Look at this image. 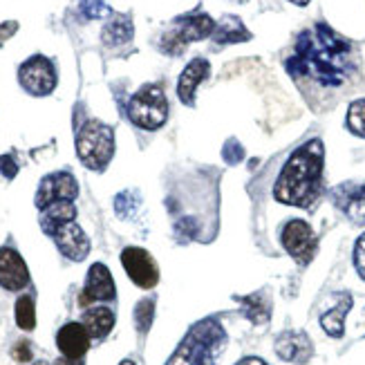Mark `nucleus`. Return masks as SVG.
I'll return each mask as SVG.
<instances>
[{
    "label": "nucleus",
    "mask_w": 365,
    "mask_h": 365,
    "mask_svg": "<svg viewBox=\"0 0 365 365\" xmlns=\"http://www.w3.org/2000/svg\"><path fill=\"white\" fill-rule=\"evenodd\" d=\"M211 74V63L204 61V58H193L184 68L182 76H180V83H178V97L182 103L186 106H193L195 103V90L197 86L204 81L206 76Z\"/></svg>",
    "instance_id": "dca6fc26"
},
{
    "label": "nucleus",
    "mask_w": 365,
    "mask_h": 365,
    "mask_svg": "<svg viewBox=\"0 0 365 365\" xmlns=\"http://www.w3.org/2000/svg\"><path fill=\"white\" fill-rule=\"evenodd\" d=\"M121 264L125 269L128 278L141 289H153L157 282H160V269L153 256L146 249L139 247H128L121 253Z\"/></svg>",
    "instance_id": "1a4fd4ad"
},
{
    "label": "nucleus",
    "mask_w": 365,
    "mask_h": 365,
    "mask_svg": "<svg viewBox=\"0 0 365 365\" xmlns=\"http://www.w3.org/2000/svg\"><path fill=\"white\" fill-rule=\"evenodd\" d=\"M119 365H137V363H135V361H128V359H125V361H121Z\"/></svg>",
    "instance_id": "f704fd0d"
},
{
    "label": "nucleus",
    "mask_w": 365,
    "mask_h": 365,
    "mask_svg": "<svg viewBox=\"0 0 365 365\" xmlns=\"http://www.w3.org/2000/svg\"><path fill=\"white\" fill-rule=\"evenodd\" d=\"M16 323L25 331H31L36 327V307L31 296H21L16 300Z\"/></svg>",
    "instance_id": "5701e85b"
},
{
    "label": "nucleus",
    "mask_w": 365,
    "mask_h": 365,
    "mask_svg": "<svg viewBox=\"0 0 365 365\" xmlns=\"http://www.w3.org/2000/svg\"><path fill=\"white\" fill-rule=\"evenodd\" d=\"M334 202L347 213L352 225L365 227V186H352V184L339 186L334 190Z\"/></svg>",
    "instance_id": "f3484780"
},
{
    "label": "nucleus",
    "mask_w": 365,
    "mask_h": 365,
    "mask_svg": "<svg viewBox=\"0 0 365 365\" xmlns=\"http://www.w3.org/2000/svg\"><path fill=\"white\" fill-rule=\"evenodd\" d=\"M251 34L247 31V27L242 25V21L237 16H225L213 29V41L220 45H233V43H245L249 41Z\"/></svg>",
    "instance_id": "412c9836"
},
{
    "label": "nucleus",
    "mask_w": 365,
    "mask_h": 365,
    "mask_svg": "<svg viewBox=\"0 0 365 365\" xmlns=\"http://www.w3.org/2000/svg\"><path fill=\"white\" fill-rule=\"evenodd\" d=\"M76 220V209L72 202H52L47 204L45 209H41V229L47 233V235H54L63 225H68V222H74Z\"/></svg>",
    "instance_id": "a211bd4d"
},
{
    "label": "nucleus",
    "mask_w": 365,
    "mask_h": 365,
    "mask_svg": "<svg viewBox=\"0 0 365 365\" xmlns=\"http://www.w3.org/2000/svg\"><path fill=\"white\" fill-rule=\"evenodd\" d=\"M54 242L58 247V251L72 262H81L88 258L90 253V237L86 235V231L76 225V222H68L63 225L54 235Z\"/></svg>",
    "instance_id": "ddd939ff"
},
{
    "label": "nucleus",
    "mask_w": 365,
    "mask_h": 365,
    "mask_svg": "<svg viewBox=\"0 0 365 365\" xmlns=\"http://www.w3.org/2000/svg\"><path fill=\"white\" fill-rule=\"evenodd\" d=\"M225 341V331L215 321H202L188 331V336L166 365H213Z\"/></svg>",
    "instance_id": "7ed1b4c3"
},
{
    "label": "nucleus",
    "mask_w": 365,
    "mask_h": 365,
    "mask_svg": "<svg viewBox=\"0 0 365 365\" xmlns=\"http://www.w3.org/2000/svg\"><path fill=\"white\" fill-rule=\"evenodd\" d=\"M215 23L211 16L206 14H193V16H180V19L173 23V29L166 31L160 41V50L164 54H182L184 47L193 41H202L213 36Z\"/></svg>",
    "instance_id": "423d86ee"
},
{
    "label": "nucleus",
    "mask_w": 365,
    "mask_h": 365,
    "mask_svg": "<svg viewBox=\"0 0 365 365\" xmlns=\"http://www.w3.org/2000/svg\"><path fill=\"white\" fill-rule=\"evenodd\" d=\"M245 157V150H242V146H240V141L237 139H229L227 144H225V160L229 162V164H237Z\"/></svg>",
    "instance_id": "cd10ccee"
},
{
    "label": "nucleus",
    "mask_w": 365,
    "mask_h": 365,
    "mask_svg": "<svg viewBox=\"0 0 365 365\" xmlns=\"http://www.w3.org/2000/svg\"><path fill=\"white\" fill-rule=\"evenodd\" d=\"M78 3H81V11L86 14V19H103V16L110 14L106 0H78Z\"/></svg>",
    "instance_id": "bb28decb"
},
{
    "label": "nucleus",
    "mask_w": 365,
    "mask_h": 365,
    "mask_svg": "<svg viewBox=\"0 0 365 365\" xmlns=\"http://www.w3.org/2000/svg\"><path fill=\"white\" fill-rule=\"evenodd\" d=\"M347 128L365 139V99H356L347 108Z\"/></svg>",
    "instance_id": "b1692460"
},
{
    "label": "nucleus",
    "mask_w": 365,
    "mask_h": 365,
    "mask_svg": "<svg viewBox=\"0 0 365 365\" xmlns=\"http://www.w3.org/2000/svg\"><path fill=\"white\" fill-rule=\"evenodd\" d=\"M135 34V27H133V19L128 14H117L113 16V21H110L103 31H101V38L108 47H117V45H125L130 43Z\"/></svg>",
    "instance_id": "aec40b11"
},
{
    "label": "nucleus",
    "mask_w": 365,
    "mask_h": 365,
    "mask_svg": "<svg viewBox=\"0 0 365 365\" xmlns=\"http://www.w3.org/2000/svg\"><path fill=\"white\" fill-rule=\"evenodd\" d=\"M323 164L325 148L321 139H309L296 148L284 162L274 184V197L282 204L312 209L323 190Z\"/></svg>",
    "instance_id": "f03ea898"
},
{
    "label": "nucleus",
    "mask_w": 365,
    "mask_h": 365,
    "mask_svg": "<svg viewBox=\"0 0 365 365\" xmlns=\"http://www.w3.org/2000/svg\"><path fill=\"white\" fill-rule=\"evenodd\" d=\"M128 117L135 125L144 130L162 128L168 119V101L164 90L155 83L139 88L128 103Z\"/></svg>",
    "instance_id": "39448f33"
},
{
    "label": "nucleus",
    "mask_w": 365,
    "mask_h": 365,
    "mask_svg": "<svg viewBox=\"0 0 365 365\" xmlns=\"http://www.w3.org/2000/svg\"><path fill=\"white\" fill-rule=\"evenodd\" d=\"M276 354L282 361L303 365L312 359L314 347H312L309 336L303 334V331H284V334L276 339Z\"/></svg>",
    "instance_id": "2eb2a0df"
},
{
    "label": "nucleus",
    "mask_w": 365,
    "mask_h": 365,
    "mask_svg": "<svg viewBox=\"0 0 365 365\" xmlns=\"http://www.w3.org/2000/svg\"><path fill=\"white\" fill-rule=\"evenodd\" d=\"M14 359L16 361H29L31 359V350L27 343H19L14 347Z\"/></svg>",
    "instance_id": "7c9ffc66"
},
{
    "label": "nucleus",
    "mask_w": 365,
    "mask_h": 365,
    "mask_svg": "<svg viewBox=\"0 0 365 365\" xmlns=\"http://www.w3.org/2000/svg\"><path fill=\"white\" fill-rule=\"evenodd\" d=\"M54 365H81V363H78V361H70V359H61Z\"/></svg>",
    "instance_id": "473e14b6"
},
{
    "label": "nucleus",
    "mask_w": 365,
    "mask_h": 365,
    "mask_svg": "<svg viewBox=\"0 0 365 365\" xmlns=\"http://www.w3.org/2000/svg\"><path fill=\"white\" fill-rule=\"evenodd\" d=\"M76 155L90 170H106L115 155V130L108 123L90 119L76 135Z\"/></svg>",
    "instance_id": "20e7f679"
},
{
    "label": "nucleus",
    "mask_w": 365,
    "mask_h": 365,
    "mask_svg": "<svg viewBox=\"0 0 365 365\" xmlns=\"http://www.w3.org/2000/svg\"><path fill=\"white\" fill-rule=\"evenodd\" d=\"M81 323L88 329L90 339L101 341V339H106L110 334V331H113L115 314H113V309H108V307H90V309H86Z\"/></svg>",
    "instance_id": "6ab92c4d"
},
{
    "label": "nucleus",
    "mask_w": 365,
    "mask_h": 365,
    "mask_svg": "<svg viewBox=\"0 0 365 365\" xmlns=\"http://www.w3.org/2000/svg\"><path fill=\"white\" fill-rule=\"evenodd\" d=\"M235 365H267L262 359H258V356H247V359H242L240 363H235Z\"/></svg>",
    "instance_id": "2f4dec72"
},
{
    "label": "nucleus",
    "mask_w": 365,
    "mask_h": 365,
    "mask_svg": "<svg viewBox=\"0 0 365 365\" xmlns=\"http://www.w3.org/2000/svg\"><path fill=\"white\" fill-rule=\"evenodd\" d=\"M280 240L284 251L289 256L300 262V264H309L312 258L316 256V249H319V240H316V233L312 231V227L303 220H292L284 225Z\"/></svg>",
    "instance_id": "6e6552de"
},
{
    "label": "nucleus",
    "mask_w": 365,
    "mask_h": 365,
    "mask_svg": "<svg viewBox=\"0 0 365 365\" xmlns=\"http://www.w3.org/2000/svg\"><path fill=\"white\" fill-rule=\"evenodd\" d=\"M153 316H155V300L153 298H144L139 300L135 307V325L141 334H146L153 325Z\"/></svg>",
    "instance_id": "393cba45"
},
{
    "label": "nucleus",
    "mask_w": 365,
    "mask_h": 365,
    "mask_svg": "<svg viewBox=\"0 0 365 365\" xmlns=\"http://www.w3.org/2000/svg\"><path fill=\"white\" fill-rule=\"evenodd\" d=\"M296 86L314 99H325L350 88L361 72V54L352 41L336 34L325 23L300 31L292 56L284 61Z\"/></svg>",
    "instance_id": "f257e3e1"
},
{
    "label": "nucleus",
    "mask_w": 365,
    "mask_h": 365,
    "mask_svg": "<svg viewBox=\"0 0 365 365\" xmlns=\"http://www.w3.org/2000/svg\"><path fill=\"white\" fill-rule=\"evenodd\" d=\"M115 298H117V287H115L110 269L101 262H94L88 272L86 287L81 296H78V303L90 305V303H97V300H115Z\"/></svg>",
    "instance_id": "9b49d317"
},
{
    "label": "nucleus",
    "mask_w": 365,
    "mask_h": 365,
    "mask_svg": "<svg viewBox=\"0 0 365 365\" xmlns=\"http://www.w3.org/2000/svg\"><path fill=\"white\" fill-rule=\"evenodd\" d=\"M354 267L359 276L365 280V233L356 240V247H354Z\"/></svg>",
    "instance_id": "c85d7f7f"
},
{
    "label": "nucleus",
    "mask_w": 365,
    "mask_h": 365,
    "mask_svg": "<svg viewBox=\"0 0 365 365\" xmlns=\"http://www.w3.org/2000/svg\"><path fill=\"white\" fill-rule=\"evenodd\" d=\"M90 341L92 339L88 334V329L83 327V323H68V325H63L56 334V345L61 354L70 361L83 359L90 347Z\"/></svg>",
    "instance_id": "4468645a"
},
{
    "label": "nucleus",
    "mask_w": 365,
    "mask_h": 365,
    "mask_svg": "<svg viewBox=\"0 0 365 365\" xmlns=\"http://www.w3.org/2000/svg\"><path fill=\"white\" fill-rule=\"evenodd\" d=\"M339 303L334 309H329L321 316V327L327 331L329 336L341 339L343 336V323H345V316L352 307V296L350 294H339Z\"/></svg>",
    "instance_id": "4be33fe9"
},
{
    "label": "nucleus",
    "mask_w": 365,
    "mask_h": 365,
    "mask_svg": "<svg viewBox=\"0 0 365 365\" xmlns=\"http://www.w3.org/2000/svg\"><path fill=\"white\" fill-rule=\"evenodd\" d=\"M289 3H294V5H298V7H305L307 3H312V0H289Z\"/></svg>",
    "instance_id": "72a5a7b5"
},
{
    "label": "nucleus",
    "mask_w": 365,
    "mask_h": 365,
    "mask_svg": "<svg viewBox=\"0 0 365 365\" xmlns=\"http://www.w3.org/2000/svg\"><path fill=\"white\" fill-rule=\"evenodd\" d=\"M19 81L31 97H47L56 88V70L50 58L41 54L27 58L19 70Z\"/></svg>",
    "instance_id": "0eeeda50"
},
{
    "label": "nucleus",
    "mask_w": 365,
    "mask_h": 365,
    "mask_svg": "<svg viewBox=\"0 0 365 365\" xmlns=\"http://www.w3.org/2000/svg\"><path fill=\"white\" fill-rule=\"evenodd\" d=\"M27 282L29 272L21 253L11 247H3L0 249V287L7 292H21L27 287Z\"/></svg>",
    "instance_id": "f8f14e48"
},
{
    "label": "nucleus",
    "mask_w": 365,
    "mask_h": 365,
    "mask_svg": "<svg viewBox=\"0 0 365 365\" xmlns=\"http://www.w3.org/2000/svg\"><path fill=\"white\" fill-rule=\"evenodd\" d=\"M16 173H19V164L11 160V155H0V175L14 180Z\"/></svg>",
    "instance_id": "c756f323"
},
{
    "label": "nucleus",
    "mask_w": 365,
    "mask_h": 365,
    "mask_svg": "<svg viewBox=\"0 0 365 365\" xmlns=\"http://www.w3.org/2000/svg\"><path fill=\"white\" fill-rule=\"evenodd\" d=\"M242 307H245V314L253 323H264L269 319V305H262V298L260 296H249V298H242Z\"/></svg>",
    "instance_id": "a878e982"
},
{
    "label": "nucleus",
    "mask_w": 365,
    "mask_h": 365,
    "mask_svg": "<svg viewBox=\"0 0 365 365\" xmlns=\"http://www.w3.org/2000/svg\"><path fill=\"white\" fill-rule=\"evenodd\" d=\"M78 197V182L74 180L72 173L68 170H56L52 175H47L38 184V193H36V206L45 209L47 204L52 202H74Z\"/></svg>",
    "instance_id": "9d476101"
}]
</instances>
